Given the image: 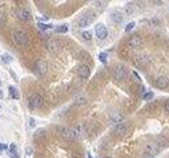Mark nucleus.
Segmentation results:
<instances>
[{
  "label": "nucleus",
  "mask_w": 169,
  "mask_h": 158,
  "mask_svg": "<svg viewBox=\"0 0 169 158\" xmlns=\"http://www.w3.org/2000/svg\"><path fill=\"white\" fill-rule=\"evenodd\" d=\"M44 106V99L41 95L39 94H33L28 98V107L31 110H37V108H41Z\"/></svg>",
  "instance_id": "nucleus-3"
},
{
  "label": "nucleus",
  "mask_w": 169,
  "mask_h": 158,
  "mask_svg": "<svg viewBox=\"0 0 169 158\" xmlns=\"http://www.w3.org/2000/svg\"><path fill=\"white\" fill-rule=\"evenodd\" d=\"M165 110L169 113V101H166V102H165Z\"/></svg>",
  "instance_id": "nucleus-34"
},
{
  "label": "nucleus",
  "mask_w": 169,
  "mask_h": 158,
  "mask_svg": "<svg viewBox=\"0 0 169 158\" xmlns=\"http://www.w3.org/2000/svg\"><path fill=\"white\" fill-rule=\"evenodd\" d=\"M128 46L131 47V48H140L141 46H143V38H141L140 35H133L132 38H129L128 40Z\"/></svg>",
  "instance_id": "nucleus-8"
},
{
  "label": "nucleus",
  "mask_w": 169,
  "mask_h": 158,
  "mask_svg": "<svg viewBox=\"0 0 169 158\" xmlns=\"http://www.w3.org/2000/svg\"><path fill=\"white\" fill-rule=\"evenodd\" d=\"M83 38H84V40H87V42L92 40V32H89V31H84V32H83Z\"/></svg>",
  "instance_id": "nucleus-23"
},
{
  "label": "nucleus",
  "mask_w": 169,
  "mask_h": 158,
  "mask_svg": "<svg viewBox=\"0 0 169 158\" xmlns=\"http://www.w3.org/2000/svg\"><path fill=\"white\" fill-rule=\"evenodd\" d=\"M126 131H128V127H126L125 123H119V125H116L113 127V133L116 135H124L126 134Z\"/></svg>",
  "instance_id": "nucleus-15"
},
{
  "label": "nucleus",
  "mask_w": 169,
  "mask_h": 158,
  "mask_svg": "<svg viewBox=\"0 0 169 158\" xmlns=\"http://www.w3.org/2000/svg\"><path fill=\"white\" fill-rule=\"evenodd\" d=\"M133 27H135V22H131V23L128 24V26H126V28H125V31L126 32H128V31H131V29L133 28Z\"/></svg>",
  "instance_id": "nucleus-31"
},
{
  "label": "nucleus",
  "mask_w": 169,
  "mask_h": 158,
  "mask_svg": "<svg viewBox=\"0 0 169 158\" xmlns=\"http://www.w3.org/2000/svg\"><path fill=\"white\" fill-rule=\"evenodd\" d=\"M35 71H36L40 76L45 75L47 71H48V65H47V62L45 60H37L36 65H35Z\"/></svg>",
  "instance_id": "nucleus-7"
},
{
  "label": "nucleus",
  "mask_w": 169,
  "mask_h": 158,
  "mask_svg": "<svg viewBox=\"0 0 169 158\" xmlns=\"http://www.w3.org/2000/svg\"><path fill=\"white\" fill-rule=\"evenodd\" d=\"M111 19L113 23H121L124 19V12L121 11V9H115L111 15Z\"/></svg>",
  "instance_id": "nucleus-13"
},
{
  "label": "nucleus",
  "mask_w": 169,
  "mask_h": 158,
  "mask_svg": "<svg viewBox=\"0 0 169 158\" xmlns=\"http://www.w3.org/2000/svg\"><path fill=\"white\" fill-rule=\"evenodd\" d=\"M0 98H3V93L1 91H0Z\"/></svg>",
  "instance_id": "nucleus-35"
},
{
  "label": "nucleus",
  "mask_w": 169,
  "mask_h": 158,
  "mask_svg": "<svg viewBox=\"0 0 169 158\" xmlns=\"http://www.w3.org/2000/svg\"><path fill=\"white\" fill-rule=\"evenodd\" d=\"M75 131H76V134H77V138L83 137V135L85 134V126H84L83 123H79V125L75 126Z\"/></svg>",
  "instance_id": "nucleus-17"
},
{
  "label": "nucleus",
  "mask_w": 169,
  "mask_h": 158,
  "mask_svg": "<svg viewBox=\"0 0 169 158\" xmlns=\"http://www.w3.org/2000/svg\"><path fill=\"white\" fill-rule=\"evenodd\" d=\"M55 31H56V32H59V34H65L67 31H68V26H67V24L59 26V27H56V28H55Z\"/></svg>",
  "instance_id": "nucleus-22"
},
{
  "label": "nucleus",
  "mask_w": 169,
  "mask_h": 158,
  "mask_svg": "<svg viewBox=\"0 0 169 158\" xmlns=\"http://www.w3.org/2000/svg\"><path fill=\"white\" fill-rule=\"evenodd\" d=\"M16 16H17V19L19 20H21V22H29L32 19V15H31V12L28 11L27 8H17L16 9Z\"/></svg>",
  "instance_id": "nucleus-6"
},
{
  "label": "nucleus",
  "mask_w": 169,
  "mask_h": 158,
  "mask_svg": "<svg viewBox=\"0 0 169 158\" xmlns=\"http://www.w3.org/2000/svg\"><path fill=\"white\" fill-rule=\"evenodd\" d=\"M9 90V95H11L13 99H19L20 98V94H19V91H17L16 87H13V86H11V87L8 88Z\"/></svg>",
  "instance_id": "nucleus-19"
},
{
  "label": "nucleus",
  "mask_w": 169,
  "mask_h": 158,
  "mask_svg": "<svg viewBox=\"0 0 169 158\" xmlns=\"http://www.w3.org/2000/svg\"><path fill=\"white\" fill-rule=\"evenodd\" d=\"M128 68L125 67V66L123 65H119L115 67V70H113V79L115 80H117V82H121V80H125L126 78H128Z\"/></svg>",
  "instance_id": "nucleus-4"
},
{
  "label": "nucleus",
  "mask_w": 169,
  "mask_h": 158,
  "mask_svg": "<svg viewBox=\"0 0 169 158\" xmlns=\"http://www.w3.org/2000/svg\"><path fill=\"white\" fill-rule=\"evenodd\" d=\"M4 24H6V16L3 14H0V27L4 26Z\"/></svg>",
  "instance_id": "nucleus-30"
},
{
  "label": "nucleus",
  "mask_w": 169,
  "mask_h": 158,
  "mask_svg": "<svg viewBox=\"0 0 169 158\" xmlns=\"http://www.w3.org/2000/svg\"><path fill=\"white\" fill-rule=\"evenodd\" d=\"M76 73H77V75L80 76L81 79H88L89 78V74H91V70H89L88 66L81 65V66H79V67H77Z\"/></svg>",
  "instance_id": "nucleus-11"
},
{
  "label": "nucleus",
  "mask_w": 169,
  "mask_h": 158,
  "mask_svg": "<svg viewBox=\"0 0 169 158\" xmlns=\"http://www.w3.org/2000/svg\"><path fill=\"white\" fill-rule=\"evenodd\" d=\"M95 14H87L84 16H81V19L79 20V26L80 27H88L89 24H92V22L95 20Z\"/></svg>",
  "instance_id": "nucleus-9"
},
{
  "label": "nucleus",
  "mask_w": 169,
  "mask_h": 158,
  "mask_svg": "<svg viewBox=\"0 0 169 158\" xmlns=\"http://www.w3.org/2000/svg\"><path fill=\"white\" fill-rule=\"evenodd\" d=\"M9 155H11V158H19L17 152H16V145L15 144L9 145Z\"/></svg>",
  "instance_id": "nucleus-21"
},
{
  "label": "nucleus",
  "mask_w": 169,
  "mask_h": 158,
  "mask_svg": "<svg viewBox=\"0 0 169 158\" xmlns=\"http://www.w3.org/2000/svg\"><path fill=\"white\" fill-rule=\"evenodd\" d=\"M107 58H108L107 52H101L100 55H99V59H100V62H103V63H107Z\"/></svg>",
  "instance_id": "nucleus-27"
},
{
  "label": "nucleus",
  "mask_w": 169,
  "mask_h": 158,
  "mask_svg": "<svg viewBox=\"0 0 169 158\" xmlns=\"http://www.w3.org/2000/svg\"><path fill=\"white\" fill-rule=\"evenodd\" d=\"M58 131L64 139L67 141H75L77 138V134L75 131V127H68V126H61L58 127Z\"/></svg>",
  "instance_id": "nucleus-2"
},
{
  "label": "nucleus",
  "mask_w": 169,
  "mask_h": 158,
  "mask_svg": "<svg viewBox=\"0 0 169 158\" xmlns=\"http://www.w3.org/2000/svg\"><path fill=\"white\" fill-rule=\"evenodd\" d=\"M29 125H31V127H33V126H35V119H33V118L29 119Z\"/></svg>",
  "instance_id": "nucleus-33"
},
{
  "label": "nucleus",
  "mask_w": 169,
  "mask_h": 158,
  "mask_svg": "<svg viewBox=\"0 0 169 158\" xmlns=\"http://www.w3.org/2000/svg\"><path fill=\"white\" fill-rule=\"evenodd\" d=\"M12 39H13V43L16 46H20V47H27L31 43L29 35L23 29H15L12 32Z\"/></svg>",
  "instance_id": "nucleus-1"
},
{
  "label": "nucleus",
  "mask_w": 169,
  "mask_h": 158,
  "mask_svg": "<svg viewBox=\"0 0 169 158\" xmlns=\"http://www.w3.org/2000/svg\"><path fill=\"white\" fill-rule=\"evenodd\" d=\"M45 134V131L44 130H37L36 134H35V138H39V137H43V135Z\"/></svg>",
  "instance_id": "nucleus-29"
},
{
  "label": "nucleus",
  "mask_w": 169,
  "mask_h": 158,
  "mask_svg": "<svg viewBox=\"0 0 169 158\" xmlns=\"http://www.w3.org/2000/svg\"><path fill=\"white\" fill-rule=\"evenodd\" d=\"M1 59H3L4 63H9V62H12V56L8 55V54H4V55L1 56Z\"/></svg>",
  "instance_id": "nucleus-26"
},
{
  "label": "nucleus",
  "mask_w": 169,
  "mask_h": 158,
  "mask_svg": "<svg viewBox=\"0 0 169 158\" xmlns=\"http://www.w3.org/2000/svg\"><path fill=\"white\" fill-rule=\"evenodd\" d=\"M37 27L41 29V31H45V29H49L51 28V24H44V23H37Z\"/></svg>",
  "instance_id": "nucleus-24"
},
{
  "label": "nucleus",
  "mask_w": 169,
  "mask_h": 158,
  "mask_svg": "<svg viewBox=\"0 0 169 158\" xmlns=\"http://www.w3.org/2000/svg\"><path fill=\"white\" fill-rule=\"evenodd\" d=\"M152 98H153V93H151V91L143 94V99H145V101H151Z\"/></svg>",
  "instance_id": "nucleus-25"
},
{
  "label": "nucleus",
  "mask_w": 169,
  "mask_h": 158,
  "mask_svg": "<svg viewBox=\"0 0 169 158\" xmlns=\"http://www.w3.org/2000/svg\"><path fill=\"white\" fill-rule=\"evenodd\" d=\"M109 118H111V121L113 123H116V125H119V123H121L124 121V115L121 114V113H119V111H111L109 113Z\"/></svg>",
  "instance_id": "nucleus-12"
},
{
  "label": "nucleus",
  "mask_w": 169,
  "mask_h": 158,
  "mask_svg": "<svg viewBox=\"0 0 169 158\" xmlns=\"http://www.w3.org/2000/svg\"><path fill=\"white\" fill-rule=\"evenodd\" d=\"M137 11V7H136V4H133V3H129V4H126L125 6V14H133V12H136Z\"/></svg>",
  "instance_id": "nucleus-20"
},
{
  "label": "nucleus",
  "mask_w": 169,
  "mask_h": 158,
  "mask_svg": "<svg viewBox=\"0 0 169 158\" xmlns=\"http://www.w3.org/2000/svg\"><path fill=\"white\" fill-rule=\"evenodd\" d=\"M93 4H95L97 8H104V7H105V4H107V1H95Z\"/></svg>",
  "instance_id": "nucleus-28"
},
{
  "label": "nucleus",
  "mask_w": 169,
  "mask_h": 158,
  "mask_svg": "<svg viewBox=\"0 0 169 158\" xmlns=\"http://www.w3.org/2000/svg\"><path fill=\"white\" fill-rule=\"evenodd\" d=\"M136 62H137L138 65H141V66H145V65H148V63H149V59L146 58L145 55H137V56H136Z\"/></svg>",
  "instance_id": "nucleus-18"
},
{
  "label": "nucleus",
  "mask_w": 169,
  "mask_h": 158,
  "mask_svg": "<svg viewBox=\"0 0 169 158\" xmlns=\"http://www.w3.org/2000/svg\"><path fill=\"white\" fill-rule=\"evenodd\" d=\"M155 85L157 88H166L169 86V79L166 76H158L155 80Z\"/></svg>",
  "instance_id": "nucleus-14"
},
{
  "label": "nucleus",
  "mask_w": 169,
  "mask_h": 158,
  "mask_svg": "<svg viewBox=\"0 0 169 158\" xmlns=\"http://www.w3.org/2000/svg\"><path fill=\"white\" fill-rule=\"evenodd\" d=\"M7 147H8V146H7V145H4V144H0V150H6Z\"/></svg>",
  "instance_id": "nucleus-32"
},
{
  "label": "nucleus",
  "mask_w": 169,
  "mask_h": 158,
  "mask_svg": "<svg viewBox=\"0 0 169 158\" xmlns=\"http://www.w3.org/2000/svg\"><path fill=\"white\" fill-rule=\"evenodd\" d=\"M96 35H97V38L101 39V40H104V39L108 36V29H107V27L104 26V24H97V26H96Z\"/></svg>",
  "instance_id": "nucleus-10"
},
{
  "label": "nucleus",
  "mask_w": 169,
  "mask_h": 158,
  "mask_svg": "<svg viewBox=\"0 0 169 158\" xmlns=\"http://www.w3.org/2000/svg\"><path fill=\"white\" fill-rule=\"evenodd\" d=\"M160 150H161V147L158 146V144H149L145 149V153H148V154H151V155H155L156 153H158Z\"/></svg>",
  "instance_id": "nucleus-16"
},
{
  "label": "nucleus",
  "mask_w": 169,
  "mask_h": 158,
  "mask_svg": "<svg viewBox=\"0 0 169 158\" xmlns=\"http://www.w3.org/2000/svg\"><path fill=\"white\" fill-rule=\"evenodd\" d=\"M44 44H45L47 51L51 54H59L61 51V44L55 39H47Z\"/></svg>",
  "instance_id": "nucleus-5"
}]
</instances>
